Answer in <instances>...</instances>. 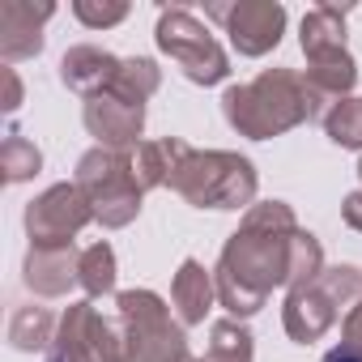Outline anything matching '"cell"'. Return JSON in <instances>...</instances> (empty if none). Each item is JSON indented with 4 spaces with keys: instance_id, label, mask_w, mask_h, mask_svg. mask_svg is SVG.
Wrapping results in <instances>:
<instances>
[{
    "instance_id": "obj_1",
    "label": "cell",
    "mask_w": 362,
    "mask_h": 362,
    "mask_svg": "<svg viewBox=\"0 0 362 362\" xmlns=\"http://www.w3.org/2000/svg\"><path fill=\"white\" fill-rule=\"evenodd\" d=\"M298 230L303 226L286 201H256L243 214L214 269L218 303L230 311V320L264 311L269 294L277 286H290V243Z\"/></svg>"
},
{
    "instance_id": "obj_2",
    "label": "cell",
    "mask_w": 362,
    "mask_h": 362,
    "mask_svg": "<svg viewBox=\"0 0 362 362\" xmlns=\"http://www.w3.org/2000/svg\"><path fill=\"white\" fill-rule=\"evenodd\" d=\"M222 115L247 141H273V136H281L298 124H311V98H307L303 73L264 69L247 86H226Z\"/></svg>"
},
{
    "instance_id": "obj_3",
    "label": "cell",
    "mask_w": 362,
    "mask_h": 362,
    "mask_svg": "<svg viewBox=\"0 0 362 362\" xmlns=\"http://www.w3.org/2000/svg\"><path fill=\"white\" fill-rule=\"evenodd\" d=\"M170 192H179L192 209H252L256 205V166L230 149H188L170 175Z\"/></svg>"
},
{
    "instance_id": "obj_4",
    "label": "cell",
    "mask_w": 362,
    "mask_h": 362,
    "mask_svg": "<svg viewBox=\"0 0 362 362\" xmlns=\"http://www.w3.org/2000/svg\"><path fill=\"white\" fill-rule=\"evenodd\" d=\"M358 303H362V269L358 264H332L311 286L286 290V307H281L286 337L298 345H311L324 332H332L349 315V307H358Z\"/></svg>"
},
{
    "instance_id": "obj_5",
    "label": "cell",
    "mask_w": 362,
    "mask_h": 362,
    "mask_svg": "<svg viewBox=\"0 0 362 362\" xmlns=\"http://www.w3.org/2000/svg\"><path fill=\"white\" fill-rule=\"evenodd\" d=\"M73 184L81 188V197L94 209V222H103L107 230H124L136 222L141 214V184L132 175V153H115L94 145L90 153L77 158V175Z\"/></svg>"
},
{
    "instance_id": "obj_6",
    "label": "cell",
    "mask_w": 362,
    "mask_h": 362,
    "mask_svg": "<svg viewBox=\"0 0 362 362\" xmlns=\"http://www.w3.org/2000/svg\"><path fill=\"white\" fill-rule=\"evenodd\" d=\"M153 39H158V52L170 56V60L179 64V73H184L192 86H222V81L230 77V56H226L222 43L205 30V22L192 18L184 5L158 13Z\"/></svg>"
},
{
    "instance_id": "obj_7",
    "label": "cell",
    "mask_w": 362,
    "mask_h": 362,
    "mask_svg": "<svg viewBox=\"0 0 362 362\" xmlns=\"http://www.w3.org/2000/svg\"><path fill=\"white\" fill-rule=\"evenodd\" d=\"M111 307L124 315L132 362H184L188 358L184 324L170 320V307L153 290H119Z\"/></svg>"
},
{
    "instance_id": "obj_8",
    "label": "cell",
    "mask_w": 362,
    "mask_h": 362,
    "mask_svg": "<svg viewBox=\"0 0 362 362\" xmlns=\"http://www.w3.org/2000/svg\"><path fill=\"white\" fill-rule=\"evenodd\" d=\"M205 13L222 26V35H230V47L247 60L269 56L286 35V5L277 0H214Z\"/></svg>"
},
{
    "instance_id": "obj_9",
    "label": "cell",
    "mask_w": 362,
    "mask_h": 362,
    "mask_svg": "<svg viewBox=\"0 0 362 362\" xmlns=\"http://www.w3.org/2000/svg\"><path fill=\"white\" fill-rule=\"evenodd\" d=\"M22 222H26L30 247H73V239L94 222V209L77 184H52L26 205Z\"/></svg>"
},
{
    "instance_id": "obj_10",
    "label": "cell",
    "mask_w": 362,
    "mask_h": 362,
    "mask_svg": "<svg viewBox=\"0 0 362 362\" xmlns=\"http://www.w3.org/2000/svg\"><path fill=\"white\" fill-rule=\"evenodd\" d=\"M86 119V132L103 145V149H115V153H132L141 145V132H145V103H132L115 90H103L86 103L81 111Z\"/></svg>"
},
{
    "instance_id": "obj_11",
    "label": "cell",
    "mask_w": 362,
    "mask_h": 362,
    "mask_svg": "<svg viewBox=\"0 0 362 362\" xmlns=\"http://www.w3.org/2000/svg\"><path fill=\"white\" fill-rule=\"evenodd\" d=\"M52 0H5L0 5V60L18 64L43 52V26L52 22Z\"/></svg>"
},
{
    "instance_id": "obj_12",
    "label": "cell",
    "mask_w": 362,
    "mask_h": 362,
    "mask_svg": "<svg viewBox=\"0 0 362 362\" xmlns=\"http://www.w3.org/2000/svg\"><path fill=\"white\" fill-rule=\"evenodd\" d=\"M77 264H81L77 247H30L22 260V281L39 298H64L73 286H81Z\"/></svg>"
},
{
    "instance_id": "obj_13",
    "label": "cell",
    "mask_w": 362,
    "mask_h": 362,
    "mask_svg": "<svg viewBox=\"0 0 362 362\" xmlns=\"http://www.w3.org/2000/svg\"><path fill=\"white\" fill-rule=\"evenodd\" d=\"M119 64H124V60H115L111 52H103V47H94V43H77V47H69V52L60 56V81H64L73 94H81V98L90 103L94 94H103V90L115 86Z\"/></svg>"
},
{
    "instance_id": "obj_14",
    "label": "cell",
    "mask_w": 362,
    "mask_h": 362,
    "mask_svg": "<svg viewBox=\"0 0 362 362\" xmlns=\"http://www.w3.org/2000/svg\"><path fill=\"white\" fill-rule=\"evenodd\" d=\"M214 298H218V281H214V273H209L201 260H192V256H188L184 264H179L175 281H170L175 320L184 324V328H197V324H205V315H209Z\"/></svg>"
},
{
    "instance_id": "obj_15",
    "label": "cell",
    "mask_w": 362,
    "mask_h": 362,
    "mask_svg": "<svg viewBox=\"0 0 362 362\" xmlns=\"http://www.w3.org/2000/svg\"><path fill=\"white\" fill-rule=\"evenodd\" d=\"M188 149H192V145H188L184 136L141 141V145L132 149V175H136L141 192H149V188H166V184H170V175H175V166L184 162Z\"/></svg>"
},
{
    "instance_id": "obj_16",
    "label": "cell",
    "mask_w": 362,
    "mask_h": 362,
    "mask_svg": "<svg viewBox=\"0 0 362 362\" xmlns=\"http://www.w3.org/2000/svg\"><path fill=\"white\" fill-rule=\"evenodd\" d=\"M90 320H94V298L69 303V311L60 315L56 341L47 345V358L43 362H98L94 358V345H90Z\"/></svg>"
},
{
    "instance_id": "obj_17",
    "label": "cell",
    "mask_w": 362,
    "mask_h": 362,
    "mask_svg": "<svg viewBox=\"0 0 362 362\" xmlns=\"http://www.w3.org/2000/svg\"><path fill=\"white\" fill-rule=\"evenodd\" d=\"M298 47H303L307 60H324V56L349 52L345 47V9H337V5L307 9V18L298 26Z\"/></svg>"
},
{
    "instance_id": "obj_18",
    "label": "cell",
    "mask_w": 362,
    "mask_h": 362,
    "mask_svg": "<svg viewBox=\"0 0 362 362\" xmlns=\"http://www.w3.org/2000/svg\"><path fill=\"white\" fill-rule=\"evenodd\" d=\"M56 328H60V320H56L47 307L22 303V307H13V315H9V345H13L18 354L47 349V345L56 341Z\"/></svg>"
},
{
    "instance_id": "obj_19",
    "label": "cell",
    "mask_w": 362,
    "mask_h": 362,
    "mask_svg": "<svg viewBox=\"0 0 362 362\" xmlns=\"http://www.w3.org/2000/svg\"><path fill=\"white\" fill-rule=\"evenodd\" d=\"M39 170H43L39 145L26 132L9 128L5 141H0V179H5V184H26V179H35Z\"/></svg>"
},
{
    "instance_id": "obj_20",
    "label": "cell",
    "mask_w": 362,
    "mask_h": 362,
    "mask_svg": "<svg viewBox=\"0 0 362 362\" xmlns=\"http://www.w3.org/2000/svg\"><path fill=\"white\" fill-rule=\"evenodd\" d=\"M77 281L86 290V298H107L115 294V252L111 243H90L81 247V264H77Z\"/></svg>"
},
{
    "instance_id": "obj_21",
    "label": "cell",
    "mask_w": 362,
    "mask_h": 362,
    "mask_svg": "<svg viewBox=\"0 0 362 362\" xmlns=\"http://www.w3.org/2000/svg\"><path fill=\"white\" fill-rule=\"evenodd\" d=\"M158 86H162V69L149 56H132V60L119 64V77H115L111 90L124 94V98H132V103H149L158 94Z\"/></svg>"
},
{
    "instance_id": "obj_22",
    "label": "cell",
    "mask_w": 362,
    "mask_h": 362,
    "mask_svg": "<svg viewBox=\"0 0 362 362\" xmlns=\"http://www.w3.org/2000/svg\"><path fill=\"white\" fill-rule=\"evenodd\" d=\"M205 362H252V332L239 320H218L209 328Z\"/></svg>"
},
{
    "instance_id": "obj_23",
    "label": "cell",
    "mask_w": 362,
    "mask_h": 362,
    "mask_svg": "<svg viewBox=\"0 0 362 362\" xmlns=\"http://www.w3.org/2000/svg\"><path fill=\"white\" fill-rule=\"evenodd\" d=\"M320 124H324L332 145L362 153V98H341L337 107H328V115Z\"/></svg>"
},
{
    "instance_id": "obj_24",
    "label": "cell",
    "mask_w": 362,
    "mask_h": 362,
    "mask_svg": "<svg viewBox=\"0 0 362 362\" xmlns=\"http://www.w3.org/2000/svg\"><path fill=\"white\" fill-rule=\"evenodd\" d=\"M324 247L311 230H298L294 243H290V286L286 290H298V286H311L320 273H324Z\"/></svg>"
},
{
    "instance_id": "obj_25",
    "label": "cell",
    "mask_w": 362,
    "mask_h": 362,
    "mask_svg": "<svg viewBox=\"0 0 362 362\" xmlns=\"http://www.w3.org/2000/svg\"><path fill=\"white\" fill-rule=\"evenodd\" d=\"M73 13L90 30H107V26H119L128 18V5L124 0H73Z\"/></svg>"
},
{
    "instance_id": "obj_26",
    "label": "cell",
    "mask_w": 362,
    "mask_h": 362,
    "mask_svg": "<svg viewBox=\"0 0 362 362\" xmlns=\"http://www.w3.org/2000/svg\"><path fill=\"white\" fill-rule=\"evenodd\" d=\"M341 345H349V349L362 354V303L349 307V315L341 320Z\"/></svg>"
},
{
    "instance_id": "obj_27",
    "label": "cell",
    "mask_w": 362,
    "mask_h": 362,
    "mask_svg": "<svg viewBox=\"0 0 362 362\" xmlns=\"http://www.w3.org/2000/svg\"><path fill=\"white\" fill-rule=\"evenodd\" d=\"M0 77H5V103H0V107H5V111H18V107H22V77L13 73V64L0 69Z\"/></svg>"
},
{
    "instance_id": "obj_28",
    "label": "cell",
    "mask_w": 362,
    "mask_h": 362,
    "mask_svg": "<svg viewBox=\"0 0 362 362\" xmlns=\"http://www.w3.org/2000/svg\"><path fill=\"white\" fill-rule=\"evenodd\" d=\"M341 218H345V226H349V230H358V235H362V188L345 197V205H341Z\"/></svg>"
},
{
    "instance_id": "obj_29",
    "label": "cell",
    "mask_w": 362,
    "mask_h": 362,
    "mask_svg": "<svg viewBox=\"0 0 362 362\" xmlns=\"http://www.w3.org/2000/svg\"><path fill=\"white\" fill-rule=\"evenodd\" d=\"M324 362H362V354L349 349V345H332V349L324 354Z\"/></svg>"
},
{
    "instance_id": "obj_30",
    "label": "cell",
    "mask_w": 362,
    "mask_h": 362,
    "mask_svg": "<svg viewBox=\"0 0 362 362\" xmlns=\"http://www.w3.org/2000/svg\"><path fill=\"white\" fill-rule=\"evenodd\" d=\"M358 184H362V158H358Z\"/></svg>"
},
{
    "instance_id": "obj_31",
    "label": "cell",
    "mask_w": 362,
    "mask_h": 362,
    "mask_svg": "<svg viewBox=\"0 0 362 362\" xmlns=\"http://www.w3.org/2000/svg\"><path fill=\"white\" fill-rule=\"evenodd\" d=\"M184 362H205V358H192V354H188V358H184Z\"/></svg>"
}]
</instances>
